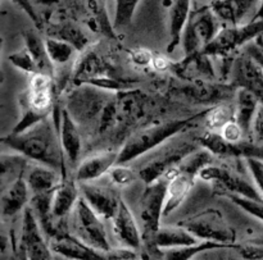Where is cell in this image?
<instances>
[{
    "instance_id": "obj_1",
    "label": "cell",
    "mask_w": 263,
    "mask_h": 260,
    "mask_svg": "<svg viewBox=\"0 0 263 260\" xmlns=\"http://www.w3.org/2000/svg\"><path fill=\"white\" fill-rule=\"evenodd\" d=\"M51 117V115H50ZM45 118L33 127L21 133H13L3 137L2 143L10 151L26 156L33 163L45 164L55 168L66 176L63 149L59 141V132L53 118Z\"/></svg>"
},
{
    "instance_id": "obj_2",
    "label": "cell",
    "mask_w": 263,
    "mask_h": 260,
    "mask_svg": "<svg viewBox=\"0 0 263 260\" xmlns=\"http://www.w3.org/2000/svg\"><path fill=\"white\" fill-rule=\"evenodd\" d=\"M54 77L44 73L30 76L27 89L20 95L21 118L12 132L21 133L50 117L54 112Z\"/></svg>"
},
{
    "instance_id": "obj_3",
    "label": "cell",
    "mask_w": 263,
    "mask_h": 260,
    "mask_svg": "<svg viewBox=\"0 0 263 260\" xmlns=\"http://www.w3.org/2000/svg\"><path fill=\"white\" fill-rule=\"evenodd\" d=\"M204 114L205 112H203L189 118L166 121V122L141 128L138 132L133 133L123 144L122 149L118 151L117 164H127L130 162L136 161L144 154L159 148L164 143H168L171 138L179 135L181 131L186 130L187 127L194 125L195 121Z\"/></svg>"
},
{
    "instance_id": "obj_4",
    "label": "cell",
    "mask_w": 263,
    "mask_h": 260,
    "mask_svg": "<svg viewBox=\"0 0 263 260\" xmlns=\"http://www.w3.org/2000/svg\"><path fill=\"white\" fill-rule=\"evenodd\" d=\"M115 99L113 92L95 87L92 85H76L67 96L66 108L77 123L99 126L109 103Z\"/></svg>"
},
{
    "instance_id": "obj_5",
    "label": "cell",
    "mask_w": 263,
    "mask_h": 260,
    "mask_svg": "<svg viewBox=\"0 0 263 260\" xmlns=\"http://www.w3.org/2000/svg\"><path fill=\"white\" fill-rule=\"evenodd\" d=\"M221 23L211 5L192 10L181 37L185 56L202 51L220 32Z\"/></svg>"
},
{
    "instance_id": "obj_6",
    "label": "cell",
    "mask_w": 263,
    "mask_h": 260,
    "mask_svg": "<svg viewBox=\"0 0 263 260\" xmlns=\"http://www.w3.org/2000/svg\"><path fill=\"white\" fill-rule=\"evenodd\" d=\"M72 213H73L74 237L99 253H108L112 250L113 246L110 245L105 230L104 219L91 209L84 197H80Z\"/></svg>"
},
{
    "instance_id": "obj_7",
    "label": "cell",
    "mask_w": 263,
    "mask_h": 260,
    "mask_svg": "<svg viewBox=\"0 0 263 260\" xmlns=\"http://www.w3.org/2000/svg\"><path fill=\"white\" fill-rule=\"evenodd\" d=\"M166 177L156 179L145 185L140 203H139V219L141 225V232L146 243L151 241L154 245V237L161 227V221L163 218L164 203L167 194Z\"/></svg>"
},
{
    "instance_id": "obj_8",
    "label": "cell",
    "mask_w": 263,
    "mask_h": 260,
    "mask_svg": "<svg viewBox=\"0 0 263 260\" xmlns=\"http://www.w3.org/2000/svg\"><path fill=\"white\" fill-rule=\"evenodd\" d=\"M200 241L235 245L236 233L217 209H205L179 222Z\"/></svg>"
},
{
    "instance_id": "obj_9",
    "label": "cell",
    "mask_w": 263,
    "mask_h": 260,
    "mask_svg": "<svg viewBox=\"0 0 263 260\" xmlns=\"http://www.w3.org/2000/svg\"><path fill=\"white\" fill-rule=\"evenodd\" d=\"M263 33V19H252L251 22L239 26H225L216 35V37L205 46L202 53L210 56L229 55L247 46L256 37Z\"/></svg>"
},
{
    "instance_id": "obj_10",
    "label": "cell",
    "mask_w": 263,
    "mask_h": 260,
    "mask_svg": "<svg viewBox=\"0 0 263 260\" xmlns=\"http://www.w3.org/2000/svg\"><path fill=\"white\" fill-rule=\"evenodd\" d=\"M199 148V144L197 145L189 140H179L175 144H164V148L139 169V178L145 185L162 178L167 172L179 166L186 156Z\"/></svg>"
},
{
    "instance_id": "obj_11",
    "label": "cell",
    "mask_w": 263,
    "mask_h": 260,
    "mask_svg": "<svg viewBox=\"0 0 263 260\" xmlns=\"http://www.w3.org/2000/svg\"><path fill=\"white\" fill-rule=\"evenodd\" d=\"M199 178L202 181L217 185L218 189L223 191L225 195L233 194L239 195V196L249 197V199H263L256 185L249 182L246 177L236 173L233 169L225 168V167L216 166L213 163L208 164V166H205L200 171Z\"/></svg>"
},
{
    "instance_id": "obj_12",
    "label": "cell",
    "mask_w": 263,
    "mask_h": 260,
    "mask_svg": "<svg viewBox=\"0 0 263 260\" xmlns=\"http://www.w3.org/2000/svg\"><path fill=\"white\" fill-rule=\"evenodd\" d=\"M20 244L30 260H54L50 243L44 237L43 228L30 205L22 213Z\"/></svg>"
},
{
    "instance_id": "obj_13",
    "label": "cell",
    "mask_w": 263,
    "mask_h": 260,
    "mask_svg": "<svg viewBox=\"0 0 263 260\" xmlns=\"http://www.w3.org/2000/svg\"><path fill=\"white\" fill-rule=\"evenodd\" d=\"M198 144L202 148L207 149L213 156H236V158H261L263 159V146L257 145L253 141H241V143H229L220 132L207 131L200 137H198Z\"/></svg>"
},
{
    "instance_id": "obj_14",
    "label": "cell",
    "mask_w": 263,
    "mask_h": 260,
    "mask_svg": "<svg viewBox=\"0 0 263 260\" xmlns=\"http://www.w3.org/2000/svg\"><path fill=\"white\" fill-rule=\"evenodd\" d=\"M81 196L91 209L104 221H112L117 213L122 197L112 187L102 186L94 182L79 184Z\"/></svg>"
},
{
    "instance_id": "obj_15",
    "label": "cell",
    "mask_w": 263,
    "mask_h": 260,
    "mask_svg": "<svg viewBox=\"0 0 263 260\" xmlns=\"http://www.w3.org/2000/svg\"><path fill=\"white\" fill-rule=\"evenodd\" d=\"M112 227L115 237L122 245V248L130 249L134 251L141 248L144 237L140 230V225L134 215L133 210L123 199L121 200L117 213L112 219Z\"/></svg>"
},
{
    "instance_id": "obj_16",
    "label": "cell",
    "mask_w": 263,
    "mask_h": 260,
    "mask_svg": "<svg viewBox=\"0 0 263 260\" xmlns=\"http://www.w3.org/2000/svg\"><path fill=\"white\" fill-rule=\"evenodd\" d=\"M231 85L252 91L263 104V71L247 53L235 61L231 71Z\"/></svg>"
},
{
    "instance_id": "obj_17",
    "label": "cell",
    "mask_w": 263,
    "mask_h": 260,
    "mask_svg": "<svg viewBox=\"0 0 263 260\" xmlns=\"http://www.w3.org/2000/svg\"><path fill=\"white\" fill-rule=\"evenodd\" d=\"M236 87L234 85H223L213 81H194L190 82L184 89V94L189 99L199 103V104H220L229 102V99L235 96Z\"/></svg>"
},
{
    "instance_id": "obj_18",
    "label": "cell",
    "mask_w": 263,
    "mask_h": 260,
    "mask_svg": "<svg viewBox=\"0 0 263 260\" xmlns=\"http://www.w3.org/2000/svg\"><path fill=\"white\" fill-rule=\"evenodd\" d=\"M118 151H102L82 159L77 164L74 179L81 182H94L108 174V172L117 164Z\"/></svg>"
},
{
    "instance_id": "obj_19",
    "label": "cell",
    "mask_w": 263,
    "mask_h": 260,
    "mask_svg": "<svg viewBox=\"0 0 263 260\" xmlns=\"http://www.w3.org/2000/svg\"><path fill=\"white\" fill-rule=\"evenodd\" d=\"M58 132L64 156L71 166H76L81 158L82 137L81 133H80L79 123L72 118V115L69 114L66 108L62 109Z\"/></svg>"
},
{
    "instance_id": "obj_20",
    "label": "cell",
    "mask_w": 263,
    "mask_h": 260,
    "mask_svg": "<svg viewBox=\"0 0 263 260\" xmlns=\"http://www.w3.org/2000/svg\"><path fill=\"white\" fill-rule=\"evenodd\" d=\"M77 184L79 182L74 179V177L73 178L64 177L62 184L54 190L53 202H51V213H53L54 223L62 222L73 212L77 202L81 197V191H80V186Z\"/></svg>"
},
{
    "instance_id": "obj_21",
    "label": "cell",
    "mask_w": 263,
    "mask_h": 260,
    "mask_svg": "<svg viewBox=\"0 0 263 260\" xmlns=\"http://www.w3.org/2000/svg\"><path fill=\"white\" fill-rule=\"evenodd\" d=\"M31 190L26 182L25 176L14 179L13 182L3 187L2 192V214L5 218H12L30 205Z\"/></svg>"
},
{
    "instance_id": "obj_22",
    "label": "cell",
    "mask_w": 263,
    "mask_h": 260,
    "mask_svg": "<svg viewBox=\"0 0 263 260\" xmlns=\"http://www.w3.org/2000/svg\"><path fill=\"white\" fill-rule=\"evenodd\" d=\"M64 177L66 176L55 168L33 162L28 164L25 172V179L32 195L53 192L62 184Z\"/></svg>"
},
{
    "instance_id": "obj_23",
    "label": "cell",
    "mask_w": 263,
    "mask_h": 260,
    "mask_svg": "<svg viewBox=\"0 0 263 260\" xmlns=\"http://www.w3.org/2000/svg\"><path fill=\"white\" fill-rule=\"evenodd\" d=\"M172 71H175L180 77L189 82L200 81V79L213 81L216 77L211 56L202 51L186 55L184 61L175 63Z\"/></svg>"
},
{
    "instance_id": "obj_24",
    "label": "cell",
    "mask_w": 263,
    "mask_h": 260,
    "mask_svg": "<svg viewBox=\"0 0 263 260\" xmlns=\"http://www.w3.org/2000/svg\"><path fill=\"white\" fill-rule=\"evenodd\" d=\"M213 12L226 26L244 25L247 15L261 5V0H216L211 2Z\"/></svg>"
},
{
    "instance_id": "obj_25",
    "label": "cell",
    "mask_w": 263,
    "mask_h": 260,
    "mask_svg": "<svg viewBox=\"0 0 263 260\" xmlns=\"http://www.w3.org/2000/svg\"><path fill=\"white\" fill-rule=\"evenodd\" d=\"M192 0H171L170 5V43L167 53H172L181 44L182 32L192 14Z\"/></svg>"
},
{
    "instance_id": "obj_26",
    "label": "cell",
    "mask_w": 263,
    "mask_h": 260,
    "mask_svg": "<svg viewBox=\"0 0 263 260\" xmlns=\"http://www.w3.org/2000/svg\"><path fill=\"white\" fill-rule=\"evenodd\" d=\"M193 233L177 223L176 226H161L154 237V248L157 250L182 248V246L195 245L199 243Z\"/></svg>"
},
{
    "instance_id": "obj_27",
    "label": "cell",
    "mask_w": 263,
    "mask_h": 260,
    "mask_svg": "<svg viewBox=\"0 0 263 260\" xmlns=\"http://www.w3.org/2000/svg\"><path fill=\"white\" fill-rule=\"evenodd\" d=\"M259 100L256 95L244 87H236L234 105H235V121L240 125L247 137L251 135V126L254 114L259 107Z\"/></svg>"
},
{
    "instance_id": "obj_28",
    "label": "cell",
    "mask_w": 263,
    "mask_h": 260,
    "mask_svg": "<svg viewBox=\"0 0 263 260\" xmlns=\"http://www.w3.org/2000/svg\"><path fill=\"white\" fill-rule=\"evenodd\" d=\"M104 76H109L107 64L102 61V58L97 53L86 51L81 56V59L77 61L72 79H73L74 85H81L86 84L92 78H99V77Z\"/></svg>"
},
{
    "instance_id": "obj_29",
    "label": "cell",
    "mask_w": 263,
    "mask_h": 260,
    "mask_svg": "<svg viewBox=\"0 0 263 260\" xmlns=\"http://www.w3.org/2000/svg\"><path fill=\"white\" fill-rule=\"evenodd\" d=\"M23 40H25V48L30 51L37 66L39 73L54 77V64L46 51L45 38H41L35 31H26L23 32Z\"/></svg>"
},
{
    "instance_id": "obj_30",
    "label": "cell",
    "mask_w": 263,
    "mask_h": 260,
    "mask_svg": "<svg viewBox=\"0 0 263 260\" xmlns=\"http://www.w3.org/2000/svg\"><path fill=\"white\" fill-rule=\"evenodd\" d=\"M236 245H225V244L213 243V241H199L195 245L182 246L161 250L163 260H193L198 254L205 253L211 250H220V249H235Z\"/></svg>"
},
{
    "instance_id": "obj_31",
    "label": "cell",
    "mask_w": 263,
    "mask_h": 260,
    "mask_svg": "<svg viewBox=\"0 0 263 260\" xmlns=\"http://www.w3.org/2000/svg\"><path fill=\"white\" fill-rule=\"evenodd\" d=\"M49 36L51 37L61 38V40L67 41L79 51L86 50L87 45H89V38H87L86 33L82 31L81 27L71 22H62L58 25H54L49 28Z\"/></svg>"
},
{
    "instance_id": "obj_32",
    "label": "cell",
    "mask_w": 263,
    "mask_h": 260,
    "mask_svg": "<svg viewBox=\"0 0 263 260\" xmlns=\"http://www.w3.org/2000/svg\"><path fill=\"white\" fill-rule=\"evenodd\" d=\"M235 119V105L234 103L223 102L208 109L204 114V122L208 131L220 132L228 123Z\"/></svg>"
},
{
    "instance_id": "obj_33",
    "label": "cell",
    "mask_w": 263,
    "mask_h": 260,
    "mask_svg": "<svg viewBox=\"0 0 263 260\" xmlns=\"http://www.w3.org/2000/svg\"><path fill=\"white\" fill-rule=\"evenodd\" d=\"M31 161H28L26 156L21 154H3L2 155V181L4 186L13 182L14 179L25 176V172L27 169L28 164Z\"/></svg>"
},
{
    "instance_id": "obj_34",
    "label": "cell",
    "mask_w": 263,
    "mask_h": 260,
    "mask_svg": "<svg viewBox=\"0 0 263 260\" xmlns=\"http://www.w3.org/2000/svg\"><path fill=\"white\" fill-rule=\"evenodd\" d=\"M45 46L54 66H66L71 63L79 53V50L69 43L51 36L45 37Z\"/></svg>"
},
{
    "instance_id": "obj_35",
    "label": "cell",
    "mask_w": 263,
    "mask_h": 260,
    "mask_svg": "<svg viewBox=\"0 0 263 260\" xmlns=\"http://www.w3.org/2000/svg\"><path fill=\"white\" fill-rule=\"evenodd\" d=\"M139 3L140 0H116L115 19H113V26L116 30L130 25Z\"/></svg>"
},
{
    "instance_id": "obj_36",
    "label": "cell",
    "mask_w": 263,
    "mask_h": 260,
    "mask_svg": "<svg viewBox=\"0 0 263 260\" xmlns=\"http://www.w3.org/2000/svg\"><path fill=\"white\" fill-rule=\"evenodd\" d=\"M109 177L112 185L118 187H126L130 186L131 184L135 182V179L139 177V173H136L131 167H128L127 164H116L115 167H112L109 172L107 174Z\"/></svg>"
},
{
    "instance_id": "obj_37",
    "label": "cell",
    "mask_w": 263,
    "mask_h": 260,
    "mask_svg": "<svg viewBox=\"0 0 263 260\" xmlns=\"http://www.w3.org/2000/svg\"><path fill=\"white\" fill-rule=\"evenodd\" d=\"M9 62L12 66H14L18 71L23 72V73H27L30 74V76L39 73V69L35 61H33L32 55H31L30 51L26 48L22 49V50H18L15 51V53L10 54Z\"/></svg>"
},
{
    "instance_id": "obj_38",
    "label": "cell",
    "mask_w": 263,
    "mask_h": 260,
    "mask_svg": "<svg viewBox=\"0 0 263 260\" xmlns=\"http://www.w3.org/2000/svg\"><path fill=\"white\" fill-rule=\"evenodd\" d=\"M226 196H228L234 204L238 205L240 209H243L244 212L253 215L254 218H257V219L263 222V199H249V197L239 196V195L233 194H226Z\"/></svg>"
},
{
    "instance_id": "obj_39",
    "label": "cell",
    "mask_w": 263,
    "mask_h": 260,
    "mask_svg": "<svg viewBox=\"0 0 263 260\" xmlns=\"http://www.w3.org/2000/svg\"><path fill=\"white\" fill-rule=\"evenodd\" d=\"M244 162H246L247 168H248L249 173H251L253 184L256 185L259 194L263 196V159L251 156V158L244 159Z\"/></svg>"
},
{
    "instance_id": "obj_40",
    "label": "cell",
    "mask_w": 263,
    "mask_h": 260,
    "mask_svg": "<svg viewBox=\"0 0 263 260\" xmlns=\"http://www.w3.org/2000/svg\"><path fill=\"white\" fill-rule=\"evenodd\" d=\"M220 135L222 136L226 141L233 144L241 143V141H244L247 138L246 132H244L243 128L240 127V125H239L235 119L231 121L230 123H228V125L220 131Z\"/></svg>"
},
{
    "instance_id": "obj_41",
    "label": "cell",
    "mask_w": 263,
    "mask_h": 260,
    "mask_svg": "<svg viewBox=\"0 0 263 260\" xmlns=\"http://www.w3.org/2000/svg\"><path fill=\"white\" fill-rule=\"evenodd\" d=\"M251 141L263 146V104H259L251 126Z\"/></svg>"
},
{
    "instance_id": "obj_42",
    "label": "cell",
    "mask_w": 263,
    "mask_h": 260,
    "mask_svg": "<svg viewBox=\"0 0 263 260\" xmlns=\"http://www.w3.org/2000/svg\"><path fill=\"white\" fill-rule=\"evenodd\" d=\"M154 55L156 54H153L149 49L145 48H135L128 50V58H130V61L139 67L152 66Z\"/></svg>"
},
{
    "instance_id": "obj_43",
    "label": "cell",
    "mask_w": 263,
    "mask_h": 260,
    "mask_svg": "<svg viewBox=\"0 0 263 260\" xmlns=\"http://www.w3.org/2000/svg\"><path fill=\"white\" fill-rule=\"evenodd\" d=\"M235 250L244 260H263V246L261 245L244 244V245H236Z\"/></svg>"
},
{
    "instance_id": "obj_44",
    "label": "cell",
    "mask_w": 263,
    "mask_h": 260,
    "mask_svg": "<svg viewBox=\"0 0 263 260\" xmlns=\"http://www.w3.org/2000/svg\"><path fill=\"white\" fill-rule=\"evenodd\" d=\"M12 2L14 3V4H17L18 7H20L21 9H22L23 12L27 14V17L32 21L33 25H35L36 27L37 28L41 27L40 17H39V14L36 13L35 8H33L32 0H12Z\"/></svg>"
},
{
    "instance_id": "obj_45",
    "label": "cell",
    "mask_w": 263,
    "mask_h": 260,
    "mask_svg": "<svg viewBox=\"0 0 263 260\" xmlns=\"http://www.w3.org/2000/svg\"><path fill=\"white\" fill-rule=\"evenodd\" d=\"M174 64H175L174 62L170 61L167 56H163V55H154L153 62H152V67H153V69H156L157 72L172 71Z\"/></svg>"
},
{
    "instance_id": "obj_46",
    "label": "cell",
    "mask_w": 263,
    "mask_h": 260,
    "mask_svg": "<svg viewBox=\"0 0 263 260\" xmlns=\"http://www.w3.org/2000/svg\"><path fill=\"white\" fill-rule=\"evenodd\" d=\"M246 53L248 54V55L251 56V58L253 59V61L256 62L259 67H261V69L263 71V49L259 48L257 44L251 43L247 45Z\"/></svg>"
},
{
    "instance_id": "obj_47",
    "label": "cell",
    "mask_w": 263,
    "mask_h": 260,
    "mask_svg": "<svg viewBox=\"0 0 263 260\" xmlns=\"http://www.w3.org/2000/svg\"><path fill=\"white\" fill-rule=\"evenodd\" d=\"M14 260H30V259H28L27 254H26L25 248H23L21 244L18 245L17 250L14 251Z\"/></svg>"
},
{
    "instance_id": "obj_48",
    "label": "cell",
    "mask_w": 263,
    "mask_h": 260,
    "mask_svg": "<svg viewBox=\"0 0 263 260\" xmlns=\"http://www.w3.org/2000/svg\"><path fill=\"white\" fill-rule=\"evenodd\" d=\"M32 3L37 5H54L58 4L59 0H32Z\"/></svg>"
},
{
    "instance_id": "obj_49",
    "label": "cell",
    "mask_w": 263,
    "mask_h": 260,
    "mask_svg": "<svg viewBox=\"0 0 263 260\" xmlns=\"http://www.w3.org/2000/svg\"><path fill=\"white\" fill-rule=\"evenodd\" d=\"M252 19H263V0H261V5L258 7V10Z\"/></svg>"
},
{
    "instance_id": "obj_50",
    "label": "cell",
    "mask_w": 263,
    "mask_h": 260,
    "mask_svg": "<svg viewBox=\"0 0 263 260\" xmlns=\"http://www.w3.org/2000/svg\"><path fill=\"white\" fill-rule=\"evenodd\" d=\"M54 260H73V259L66 258V256H63V255H59V254H54Z\"/></svg>"
},
{
    "instance_id": "obj_51",
    "label": "cell",
    "mask_w": 263,
    "mask_h": 260,
    "mask_svg": "<svg viewBox=\"0 0 263 260\" xmlns=\"http://www.w3.org/2000/svg\"><path fill=\"white\" fill-rule=\"evenodd\" d=\"M211 2H216V0H211Z\"/></svg>"
}]
</instances>
